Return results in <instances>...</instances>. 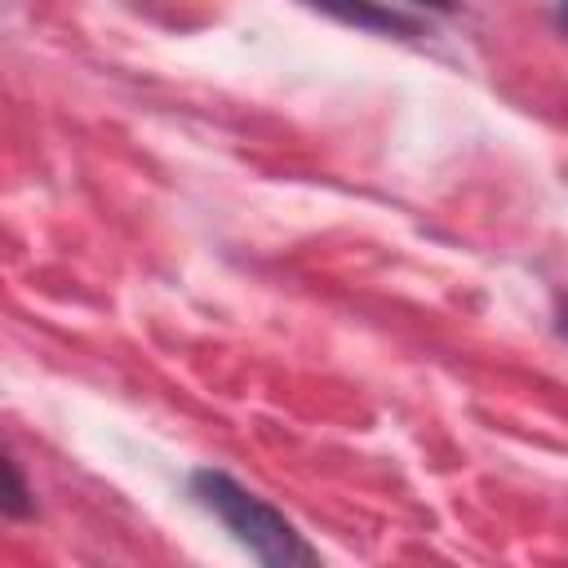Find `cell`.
<instances>
[{"mask_svg":"<svg viewBox=\"0 0 568 568\" xmlns=\"http://www.w3.org/2000/svg\"><path fill=\"white\" fill-rule=\"evenodd\" d=\"M195 493L200 501L235 532V541H244L262 564H315V550L293 532V524L271 510L262 497H253L248 488H240L235 479L217 475V470H200L195 475Z\"/></svg>","mask_w":568,"mask_h":568,"instance_id":"cell-1","label":"cell"},{"mask_svg":"<svg viewBox=\"0 0 568 568\" xmlns=\"http://www.w3.org/2000/svg\"><path fill=\"white\" fill-rule=\"evenodd\" d=\"M311 4L351 22V27H364V31H408V22L390 9H382L377 0H311Z\"/></svg>","mask_w":568,"mask_h":568,"instance_id":"cell-2","label":"cell"},{"mask_svg":"<svg viewBox=\"0 0 568 568\" xmlns=\"http://www.w3.org/2000/svg\"><path fill=\"white\" fill-rule=\"evenodd\" d=\"M4 479H9V497H4V510H9V515H22V510H27V488H22L18 470H13V462L4 466Z\"/></svg>","mask_w":568,"mask_h":568,"instance_id":"cell-3","label":"cell"},{"mask_svg":"<svg viewBox=\"0 0 568 568\" xmlns=\"http://www.w3.org/2000/svg\"><path fill=\"white\" fill-rule=\"evenodd\" d=\"M559 333L568 337V293H564V302H559Z\"/></svg>","mask_w":568,"mask_h":568,"instance_id":"cell-4","label":"cell"},{"mask_svg":"<svg viewBox=\"0 0 568 568\" xmlns=\"http://www.w3.org/2000/svg\"><path fill=\"white\" fill-rule=\"evenodd\" d=\"M564 9H568V0H564Z\"/></svg>","mask_w":568,"mask_h":568,"instance_id":"cell-5","label":"cell"}]
</instances>
